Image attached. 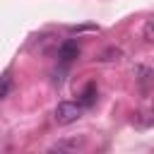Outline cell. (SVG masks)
Returning <instances> with one entry per match:
<instances>
[{
	"mask_svg": "<svg viewBox=\"0 0 154 154\" xmlns=\"http://www.w3.org/2000/svg\"><path fill=\"white\" fill-rule=\"evenodd\" d=\"M10 87H12V82H10V77H2V79H0V99H2V96H7V91H10Z\"/></svg>",
	"mask_w": 154,
	"mask_h": 154,
	"instance_id": "obj_6",
	"label": "cell"
},
{
	"mask_svg": "<svg viewBox=\"0 0 154 154\" xmlns=\"http://www.w3.org/2000/svg\"><path fill=\"white\" fill-rule=\"evenodd\" d=\"M96 26H91V24H84V26H72V31H94Z\"/></svg>",
	"mask_w": 154,
	"mask_h": 154,
	"instance_id": "obj_7",
	"label": "cell"
},
{
	"mask_svg": "<svg viewBox=\"0 0 154 154\" xmlns=\"http://www.w3.org/2000/svg\"><path fill=\"white\" fill-rule=\"evenodd\" d=\"M118 58H120V51H118V48H108V51L101 53L99 60H118Z\"/></svg>",
	"mask_w": 154,
	"mask_h": 154,
	"instance_id": "obj_5",
	"label": "cell"
},
{
	"mask_svg": "<svg viewBox=\"0 0 154 154\" xmlns=\"http://www.w3.org/2000/svg\"><path fill=\"white\" fill-rule=\"evenodd\" d=\"M82 144H84V140H82V137H67V140L55 142V144L51 147V152H77Z\"/></svg>",
	"mask_w": 154,
	"mask_h": 154,
	"instance_id": "obj_3",
	"label": "cell"
},
{
	"mask_svg": "<svg viewBox=\"0 0 154 154\" xmlns=\"http://www.w3.org/2000/svg\"><path fill=\"white\" fill-rule=\"evenodd\" d=\"M147 34L154 38V22H149V24H147Z\"/></svg>",
	"mask_w": 154,
	"mask_h": 154,
	"instance_id": "obj_8",
	"label": "cell"
},
{
	"mask_svg": "<svg viewBox=\"0 0 154 154\" xmlns=\"http://www.w3.org/2000/svg\"><path fill=\"white\" fill-rule=\"evenodd\" d=\"M58 55H60V60H63V63L75 60V58L79 55V43H77V41H72V38L63 41V43H60V48H58Z\"/></svg>",
	"mask_w": 154,
	"mask_h": 154,
	"instance_id": "obj_2",
	"label": "cell"
},
{
	"mask_svg": "<svg viewBox=\"0 0 154 154\" xmlns=\"http://www.w3.org/2000/svg\"><path fill=\"white\" fill-rule=\"evenodd\" d=\"M94 101H96V84L89 82V84L84 87V91L79 94V103L87 108V106H94Z\"/></svg>",
	"mask_w": 154,
	"mask_h": 154,
	"instance_id": "obj_4",
	"label": "cell"
},
{
	"mask_svg": "<svg viewBox=\"0 0 154 154\" xmlns=\"http://www.w3.org/2000/svg\"><path fill=\"white\" fill-rule=\"evenodd\" d=\"M82 111H84L82 103H75V101H60V103L55 106V120H58L60 125H70V123H75V120L82 118Z\"/></svg>",
	"mask_w": 154,
	"mask_h": 154,
	"instance_id": "obj_1",
	"label": "cell"
}]
</instances>
